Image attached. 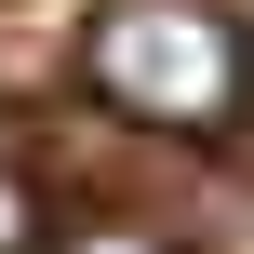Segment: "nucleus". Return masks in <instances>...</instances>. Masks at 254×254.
Masks as SVG:
<instances>
[{
	"mask_svg": "<svg viewBox=\"0 0 254 254\" xmlns=\"http://www.w3.org/2000/svg\"><path fill=\"white\" fill-rule=\"evenodd\" d=\"M94 94L121 107V121H147V134H214L228 107H241V27L214 13V0H107L94 13Z\"/></svg>",
	"mask_w": 254,
	"mask_h": 254,
	"instance_id": "f257e3e1",
	"label": "nucleus"
},
{
	"mask_svg": "<svg viewBox=\"0 0 254 254\" xmlns=\"http://www.w3.org/2000/svg\"><path fill=\"white\" fill-rule=\"evenodd\" d=\"M40 241V201H27V174H0V254H27Z\"/></svg>",
	"mask_w": 254,
	"mask_h": 254,
	"instance_id": "f03ea898",
	"label": "nucleus"
},
{
	"mask_svg": "<svg viewBox=\"0 0 254 254\" xmlns=\"http://www.w3.org/2000/svg\"><path fill=\"white\" fill-rule=\"evenodd\" d=\"M67 254H161V241H134V228H80Z\"/></svg>",
	"mask_w": 254,
	"mask_h": 254,
	"instance_id": "7ed1b4c3",
	"label": "nucleus"
}]
</instances>
